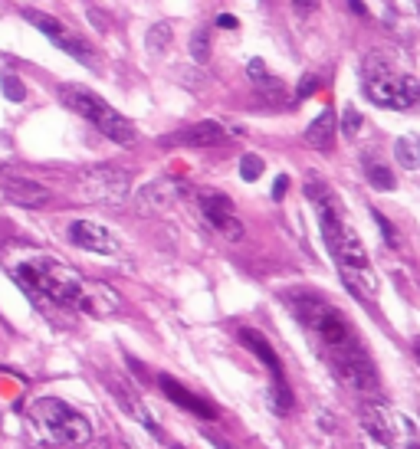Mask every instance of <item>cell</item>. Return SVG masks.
<instances>
[{"label": "cell", "mask_w": 420, "mask_h": 449, "mask_svg": "<svg viewBox=\"0 0 420 449\" xmlns=\"http://www.w3.org/2000/svg\"><path fill=\"white\" fill-rule=\"evenodd\" d=\"M371 217H375V223H377V229H381V237H384V243L391 246V249H397V246H401V237H397L394 223L387 220V217H384V213H381V210H375V213H371Z\"/></svg>", "instance_id": "25"}, {"label": "cell", "mask_w": 420, "mask_h": 449, "mask_svg": "<svg viewBox=\"0 0 420 449\" xmlns=\"http://www.w3.org/2000/svg\"><path fill=\"white\" fill-rule=\"evenodd\" d=\"M417 357H420V341H417Z\"/></svg>", "instance_id": "35"}, {"label": "cell", "mask_w": 420, "mask_h": 449, "mask_svg": "<svg viewBox=\"0 0 420 449\" xmlns=\"http://www.w3.org/2000/svg\"><path fill=\"white\" fill-rule=\"evenodd\" d=\"M365 95L377 109H394L407 112L420 105V82L407 72H394V69H365Z\"/></svg>", "instance_id": "7"}, {"label": "cell", "mask_w": 420, "mask_h": 449, "mask_svg": "<svg viewBox=\"0 0 420 449\" xmlns=\"http://www.w3.org/2000/svg\"><path fill=\"white\" fill-rule=\"evenodd\" d=\"M358 128H361V115L355 109H345V131L348 135H358Z\"/></svg>", "instance_id": "29"}, {"label": "cell", "mask_w": 420, "mask_h": 449, "mask_svg": "<svg viewBox=\"0 0 420 449\" xmlns=\"http://www.w3.org/2000/svg\"><path fill=\"white\" fill-rule=\"evenodd\" d=\"M365 174H368V184L377 190H394V174L377 161H365Z\"/></svg>", "instance_id": "23"}, {"label": "cell", "mask_w": 420, "mask_h": 449, "mask_svg": "<svg viewBox=\"0 0 420 449\" xmlns=\"http://www.w3.org/2000/svg\"><path fill=\"white\" fill-rule=\"evenodd\" d=\"M259 174H263V158H257V154H243L240 158V178L243 180H257Z\"/></svg>", "instance_id": "27"}, {"label": "cell", "mask_w": 420, "mask_h": 449, "mask_svg": "<svg viewBox=\"0 0 420 449\" xmlns=\"http://www.w3.org/2000/svg\"><path fill=\"white\" fill-rule=\"evenodd\" d=\"M240 341L253 351L266 364V371L273 374V387H269V404H273V413L286 416L292 410V397H289V387H286V374H283V364H279V357H276L273 345L253 328H240Z\"/></svg>", "instance_id": "9"}, {"label": "cell", "mask_w": 420, "mask_h": 449, "mask_svg": "<svg viewBox=\"0 0 420 449\" xmlns=\"http://www.w3.org/2000/svg\"><path fill=\"white\" fill-rule=\"evenodd\" d=\"M129 190L131 174L125 168H115V164H99L92 171H82V178H79V197L86 204L122 207L129 200Z\"/></svg>", "instance_id": "8"}, {"label": "cell", "mask_w": 420, "mask_h": 449, "mask_svg": "<svg viewBox=\"0 0 420 449\" xmlns=\"http://www.w3.org/2000/svg\"><path fill=\"white\" fill-rule=\"evenodd\" d=\"M394 158L407 171H417L420 168V138L417 135H401L394 141Z\"/></svg>", "instance_id": "20"}, {"label": "cell", "mask_w": 420, "mask_h": 449, "mask_svg": "<svg viewBox=\"0 0 420 449\" xmlns=\"http://www.w3.org/2000/svg\"><path fill=\"white\" fill-rule=\"evenodd\" d=\"M217 26H223V30H233V26H237V17H233V13H220V17H217Z\"/></svg>", "instance_id": "32"}, {"label": "cell", "mask_w": 420, "mask_h": 449, "mask_svg": "<svg viewBox=\"0 0 420 449\" xmlns=\"http://www.w3.org/2000/svg\"><path fill=\"white\" fill-rule=\"evenodd\" d=\"M0 89H4V95H7L10 102H23V99H26L23 82H20L14 72H4V76H0Z\"/></svg>", "instance_id": "24"}, {"label": "cell", "mask_w": 420, "mask_h": 449, "mask_svg": "<svg viewBox=\"0 0 420 449\" xmlns=\"http://www.w3.org/2000/svg\"><path fill=\"white\" fill-rule=\"evenodd\" d=\"M76 308L79 312H86V315H95V318H105V315L119 312L122 298H119V292H115L112 286H105V282H86Z\"/></svg>", "instance_id": "16"}, {"label": "cell", "mask_w": 420, "mask_h": 449, "mask_svg": "<svg viewBox=\"0 0 420 449\" xmlns=\"http://www.w3.org/2000/svg\"><path fill=\"white\" fill-rule=\"evenodd\" d=\"M207 440H210V446L214 449H233L227 440H220V436H214V433H207Z\"/></svg>", "instance_id": "33"}, {"label": "cell", "mask_w": 420, "mask_h": 449, "mask_svg": "<svg viewBox=\"0 0 420 449\" xmlns=\"http://www.w3.org/2000/svg\"><path fill=\"white\" fill-rule=\"evenodd\" d=\"M66 233H69V239H72L79 249H89V253H99V256H119L122 253L119 237H115L109 227H102V223L72 220Z\"/></svg>", "instance_id": "12"}, {"label": "cell", "mask_w": 420, "mask_h": 449, "mask_svg": "<svg viewBox=\"0 0 420 449\" xmlns=\"http://www.w3.org/2000/svg\"><path fill=\"white\" fill-rule=\"evenodd\" d=\"M286 187H289V178H286V174H279V178H276V184H273V197H276V200H283Z\"/></svg>", "instance_id": "31"}, {"label": "cell", "mask_w": 420, "mask_h": 449, "mask_svg": "<svg viewBox=\"0 0 420 449\" xmlns=\"http://www.w3.org/2000/svg\"><path fill=\"white\" fill-rule=\"evenodd\" d=\"M361 426H365L384 449H420L417 426H414L401 410L387 407L381 400H368V404L361 407Z\"/></svg>", "instance_id": "6"}, {"label": "cell", "mask_w": 420, "mask_h": 449, "mask_svg": "<svg viewBox=\"0 0 420 449\" xmlns=\"http://www.w3.org/2000/svg\"><path fill=\"white\" fill-rule=\"evenodd\" d=\"M4 13H7V4H4V0H0V17H4Z\"/></svg>", "instance_id": "34"}, {"label": "cell", "mask_w": 420, "mask_h": 449, "mask_svg": "<svg viewBox=\"0 0 420 449\" xmlns=\"http://www.w3.org/2000/svg\"><path fill=\"white\" fill-rule=\"evenodd\" d=\"M112 394L119 397L122 410H125V413H129V416H135L138 423H141V426H148V430L155 433V436H158V433H161V430H158V423H155V420H151V413H148V407H145V404H141V400L135 397V394H129V390L122 387V384H112Z\"/></svg>", "instance_id": "19"}, {"label": "cell", "mask_w": 420, "mask_h": 449, "mask_svg": "<svg viewBox=\"0 0 420 449\" xmlns=\"http://www.w3.org/2000/svg\"><path fill=\"white\" fill-rule=\"evenodd\" d=\"M312 92H318V76L316 72H306V76H302V82H299V89H296V99H309Z\"/></svg>", "instance_id": "28"}, {"label": "cell", "mask_w": 420, "mask_h": 449, "mask_svg": "<svg viewBox=\"0 0 420 449\" xmlns=\"http://www.w3.org/2000/svg\"><path fill=\"white\" fill-rule=\"evenodd\" d=\"M181 194H184V184L178 178H158L135 194V210L141 217H155V213H164L168 207L178 204Z\"/></svg>", "instance_id": "13"}, {"label": "cell", "mask_w": 420, "mask_h": 449, "mask_svg": "<svg viewBox=\"0 0 420 449\" xmlns=\"http://www.w3.org/2000/svg\"><path fill=\"white\" fill-rule=\"evenodd\" d=\"M289 305L302 322V328L312 335V341L322 347L328 367L338 374V381H345L352 390H361V394L377 390V374L368 351L361 347L352 322L338 308L328 305L322 296H312V292H292Z\"/></svg>", "instance_id": "1"}, {"label": "cell", "mask_w": 420, "mask_h": 449, "mask_svg": "<svg viewBox=\"0 0 420 449\" xmlns=\"http://www.w3.org/2000/svg\"><path fill=\"white\" fill-rule=\"evenodd\" d=\"M306 197H309V204L316 207V213H318L322 237H325L328 253H332L335 266L342 272L345 286L352 288L358 298H365V302H368V298H377V276L368 263L365 243H361L358 233L342 220L338 204H335V194L325 187V180L309 174V180H306Z\"/></svg>", "instance_id": "2"}, {"label": "cell", "mask_w": 420, "mask_h": 449, "mask_svg": "<svg viewBox=\"0 0 420 449\" xmlns=\"http://www.w3.org/2000/svg\"><path fill=\"white\" fill-rule=\"evenodd\" d=\"M227 135H233V131H227L220 121L207 119V121H194V125L174 131L171 138H164V144H184V148H210V144L227 141Z\"/></svg>", "instance_id": "15"}, {"label": "cell", "mask_w": 420, "mask_h": 449, "mask_svg": "<svg viewBox=\"0 0 420 449\" xmlns=\"http://www.w3.org/2000/svg\"><path fill=\"white\" fill-rule=\"evenodd\" d=\"M158 384H161V390L168 394V397L178 404V407H184V410H190V413H198V416H204V420H214L217 416V410L207 404V400H200V397H194L190 390H184L178 381H171V377H158Z\"/></svg>", "instance_id": "17"}, {"label": "cell", "mask_w": 420, "mask_h": 449, "mask_svg": "<svg viewBox=\"0 0 420 449\" xmlns=\"http://www.w3.org/2000/svg\"><path fill=\"white\" fill-rule=\"evenodd\" d=\"M60 99L72 112H79L86 121H92V125L99 128L105 138H112L115 144H131L138 138L135 125H131L122 112L112 109L102 95L89 92V89H82V85H60Z\"/></svg>", "instance_id": "5"}, {"label": "cell", "mask_w": 420, "mask_h": 449, "mask_svg": "<svg viewBox=\"0 0 420 449\" xmlns=\"http://www.w3.org/2000/svg\"><path fill=\"white\" fill-rule=\"evenodd\" d=\"M247 76H249V82L257 85V89H266V92H279L283 89V82L266 69V63L263 60H249V66H247Z\"/></svg>", "instance_id": "21"}, {"label": "cell", "mask_w": 420, "mask_h": 449, "mask_svg": "<svg viewBox=\"0 0 420 449\" xmlns=\"http://www.w3.org/2000/svg\"><path fill=\"white\" fill-rule=\"evenodd\" d=\"M174 449H181V446H174Z\"/></svg>", "instance_id": "36"}, {"label": "cell", "mask_w": 420, "mask_h": 449, "mask_svg": "<svg viewBox=\"0 0 420 449\" xmlns=\"http://www.w3.org/2000/svg\"><path fill=\"white\" fill-rule=\"evenodd\" d=\"M190 56L198 63H207L210 60V40H207V30H198L190 36Z\"/></svg>", "instance_id": "26"}, {"label": "cell", "mask_w": 420, "mask_h": 449, "mask_svg": "<svg viewBox=\"0 0 420 449\" xmlns=\"http://www.w3.org/2000/svg\"><path fill=\"white\" fill-rule=\"evenodd\" d=\"M23 17L30 20V23L36 26V30H43L46 36H50L60 50H66L69 56H76L79 63H95V53L92 46H89L82 36H76L72 30H69L66 23H60V20H53L50 13H40V10H23Z\"/></svg>", "instance_id": "11"}, {"label": "cell", "mask_w": 420, "mask_h": 449, "mask_svg": "<svg viewBox=\"0 0 420 449\" xmlns=\"http://www.w3.org/2000/svg\"><path fill=\"white\" fill-rule=\"evenodd\" d=\"M0 190H4V197H7L10 204L17 207H30V210H36V207H46L50 204V187L36 184V180L30 178H0Z\"/></svg>", "instance_id": "14"}, {"label": "cell", "mask_w": 420, "mask_h": 449, "mask_svg": "<svg viewBox=\"0 0 420 449\" xmlns=\"http://www.w3.org/2000/svg\"><path fill=\"white\" fill-rule=\"evenodd\" d=\"M14 276L33 298H46V302H56V305H76L79 296H82V286H86V279L76 269L56 263L50 256L20 259L14 266Z\"/></svg>", "instance_id": "3"}, {"label": "cell", "mask_w": 420, "mask_h": 449, "mask_svg": "<svg viewBox=\"0 0 420 449\" xmlns=\"http://www.w3.org/2000/svg\"><path fill=\"white\" fill-rule=\"evenodd\" d=\"M26 420L36 433V443L43 446H82L92 440V423L56 397H40L30 404Z\"/></svg>", "instance_id": "4"}, {"label": "cell", "mask_w": 420, "mask_h": 449, "mask_svg": "<svg viewBox=\"0 0 420 449\" xmlns=\"http://www.w3.org/2000/svg\"><path fill=\"white\" fill-rule=\"evenodd\" d=\"M171 36H174V26L168 23V20H158L155 26H148V33H145V46L151 53H161L171 46Z\"/></svg>", "instance_id": "22"}, {"label": "cell", "mask_w": 420, "mask_h": 449, "mask_svg": "<svg viewBox=\"0 0 420 449\" xmlns=\"http://www.w3.org/2000/svg\"><path fill=\"white\" fill-rule=\"evenodd\" d=\"M292 7L299 10L302 17H309V13H316V10H318V0H292Z\"/></svg>", "instance_id": "30"}, {"label": "cell", "mask_w": 420, "mask_h": 449, "mask_svg": "<svg viewBox=\"0 0 420 449\" xmlns=\"http://www.w3.org/2000/svg\"><path fill=\"white\" fill-rule=\"evenodd\" d=\"M198 207H200V213H204V220L210 223L227 243H240L243 239V223H240V217L233 210V200L227 194H220V190H200Z\"/></svg>", "instance_id": "10"}, {"label": "cell", "mask_w": 420, "mask_h": 449, "mask_svg": "<svg viewBox=\"0 0 420 449\" xmlns=\"http://www.w3.org/2000/svg\"><path fill=\"white\" fill-rule=\"evenodd\" d=\"M335 115L332 112H322L318 119L309 121V128H306V141L312 144V148H318V151H332V144H335Z\"/></svg>", "instance_id": "18"}]
</instances>
